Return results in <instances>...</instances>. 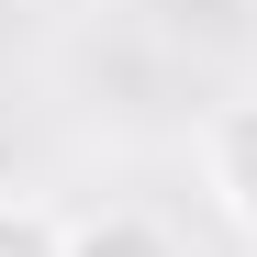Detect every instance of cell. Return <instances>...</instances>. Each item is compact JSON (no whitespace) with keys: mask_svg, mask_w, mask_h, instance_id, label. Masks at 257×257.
<instances>
[{"mask_svg":"<svg viewBox=\"0 0 257 257\" xmlns=\"http://www.w3.org/2000/svg\"><path fill=\"white\" fill-rule=\"evenodd\" d=\"M201 190H212V212L257 246V101H224V112H212V135H201Z\"/></svg>","mask_w":257,"mask_h":257,"instance_id":"obj_1","label":"cell"},{"mask_svg":"<svg viewBox=\"0 0 257 257\" xmlns=\"http://www.w3.org/2000/svg\"><path fill=\"white\" fill-rule=\"evenodd\" d=\"M67 246H78V257H179V235H168L157 212H135V201H112V212H90V224H67Z\"/></svg>","mask_w":257,"mask_h":257,"instance_id":"obj_2","label":"cell"},{"mask_svg":"<svg viewBox=\"0 0 257 257\" xmlns=\"http://www.w3.org/2000/svg\"><path fill=\"white\" fill-rule=\"evenodd\" d=\"M246 257H257V246H246Z\"/></svg>","mask_w":257,"mask_h":257,"instance_id":"obj_4","label":"cell"},{"mask_svg":"<svg viewBox=\"0 0 257 257\" xmlns=\"http://www.w3.org/2000/svg\"><path fill=\"white\" fill-rule=\"evenodd\" d=\"M0 257H78L45 201H0Z\"/></svg>","mask_w":257,"mask_h":257,"instance_id":"obj_3","label":"cell"}]
</instances>
